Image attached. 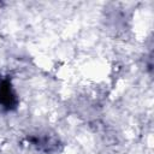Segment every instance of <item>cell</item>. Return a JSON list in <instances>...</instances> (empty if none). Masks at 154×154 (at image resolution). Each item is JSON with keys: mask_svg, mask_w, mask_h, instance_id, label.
Listing matches in <instances>:
<instances>
[{"mask_svg": "<svg viewBox=\"0 0 154 154\" xmlns=\"http://www.w3.org/2000/svg\"><path fill=\"white\" fill-rule=\"evenodd\" d=\"M25 142L37 152H41L45 154L57 153L60 150L63 146L59 137L48 132H36V134L26 135Z\"/></svg>", "mask_w": 154, "mask_h": 154, "instance_id": "1", "label": "cell"}, {"mask_svg": "<svg viewBox=\"0 0 154 154\" xmlns=\"http://www.w3.org/2000/svg\"><path fill=\"white\" fill-rule=\"evenodd\" d=\"M19 106L18 94L8 76L0 75V112H13Z\"/></svg>", "mask_w": 154, "mask_h": 154, "instance_id": "2", "label": "cell"}]
</instances>
